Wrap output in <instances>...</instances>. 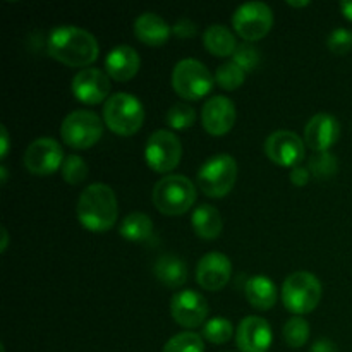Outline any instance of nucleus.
Listing matches in <instances>:
<instances>
[{"instance_id":"1","label":"nucleus","mask_w":352,"mask_h":352,"mask_svg":"<svg viewBox=\"0 0 352 352\" xmlns=\"http://www.w3.org/2000/svg\"><path fill=\"white\" fill-rule=\"evenodd\" d=\"M48 54L69 67H88L98 58L100 47L91 33L78 26L64 24L52 30Z\"/></svg>"},{"instance_id":"2","label":"nucleus","mask_w":352,"mask_h":352,"mask_svg":"<svg viewBox=\"0 0 352 352\" xmlns=\"http://www.w3.org/2000/svg\"><path fill=\"white\" fill-rule=\"evenodd\" d=\"M119 215L116 192L105 184H91L78 199V220L91 232H107Z\"/></svg>"},{"instance_id":"3","label":"nucleus","mask_w":352,"mask_h":352,"mask_svg":"<svg viewBox=\"0 0 352 352\" xmlns=\"http://www.w3.org/2000/svg\"><path fill=\"white\" fill-rule=\"evenodd\" d=\"M151 199L155 208L164 215H184L195 205L196 188L186 175H167L155 184Z\"/></svg>"},{"instance_id":"4","label":"nucleus","mask_w":352,"mask_h":352,"mask_svg":"<svg viewBox=\"0 0 352 352\" xmlns=\"http://www.w3.org/2000/svg\"><path fill=\"white\" fill-rule=\"evenodd\" d=\"M103 120L117 136H133L144 122L143 103L131 93H116L103 105Z\"/></svg>"},{"instance_id":"5","label":"nucleus","mask_w":352,"mask_h":352,"mask_svg":"<svg viewBox=\"0 0 352 352\" xmlns=\"http://www.w3.org/2000/svg\"><path fill=\"white\" fill-rule=\"evenodd\" d=\"M322 299V282L311 272H296L282 285V302L296 316L308 315Z\"/></svg>"},{"instance_id":"6","label":"nucleus","mask_w":352,"mask_h":352,"mask_svg":"<svg viewBox=\"0 0 352 352\" xmlns=\"http://www.w3.org/2000/svg\"><path fill=\"white\" fill-rule=\"evenodd\" d=\"M237 179V162L230 155H215L198 170V186L210 198H223L232 191Z\"/></svg>"},{"instance_id":"7","label":"nucleus","mask_w":352,"mask_h":352,"mask_svg":"<svg viewBox=\"0 0 352 352\" xmlns=\"http://www.w3.org/2000/svg\"><path fill=\"white\" fill-rule=\"evenodd\" d=\"M60 136L67 146L88 150L102 140L103 122L91 110H74L62 120Z\"/></svg>"},{"instance_id":"8","label":"nucleus","mask_w":352,"mask_h":352,"mask_svg":"<svg viewBox=\"0 0 352 352\" xmlns=\"http://www.w3.org/2000/svg\"><path fill=\"white\" fill-rule=\"evenodd\" d=\"M215 85V78L208 67L196 58H184L177 62L172 72V86L175 93L186 100H201Z\"/></svg>"},{"instance_id":"9","label":"nucleus","mask_w":352,"mask_h":352,"mask_svg":"<svg viewBox=\"0 0 352 352\" xmlns=\"http://www.w3.org/2000/svg\"><path fill=\"white\" fill-rule=\"evenodd\" d=\"M146 164L158 174L172 172L182 158V144L179 138L170 131H155L146 141L144 148Z\"/></svg>"},{"instance_id":"10","label":"nucleus","mask_w":352,"mask_h":352,"mask_svg":"<svg viewBox=\"0 0 352 352\" xmlns=\"http://www.w3.org/2000/svg\"><path fill=\"white\" fill-rule=\"evenodd\" d=\"M232 26L244 41H258L270 33L274 12L263 2H246L234 12Z\"/></svg>"},{"instance_id":"11","label":"nucleus","mask_w":352,"mask_h":352,"mask_svg":"<svg viewBox=\"0 0 352 352\" xmlns=\"http://www.w3.org/2000/svg\"><path fill=\"white\" fill-rule=\"evenodd\" d=\"M64 150L54 138H38L24 151V167L34 175H50L62 168Z\"/></svg>"},{"instance_id":"12","label":"nucleus","mask_w":352,"mask_h":352,"mask_svg":"<svg viewBox=\"0 0 352 352\" xmlns=\"http://www.w3.org/2000/svg\"><path fill=\"white\" fill-rule=\"evenodd\" d=\"M265 153L278 167L294 168L305 158V143L292 131H275L265 141Z\"/></svg>"},{"instance_id":"13","label":"nucleus","mask_w":352,"mask_h":352,"mask_svg":"<svg viewBox=\"0 0 352 352\" xmlns=\"http://www.w3.org/2000/svg\"><path fill=\"white\" fill-rule=\"evenodd\" d=\"M172 318L184 329H198L208 316V302L196 291H179L170 301Z\"/></svg>"},{"instance_id":"14","label":"nucleus","mask_w":352,"mask_h":352,"mask_svg":"<svg viewBox=\"0 0 352 352\" xmlns=\"http://www.w3.org/2000/svg\"><path fill=\"white\" fill-rule=\"evenodd\" d=\"M72 95L86 105H98L110 98V79L103 71L96 67L81 69L72 78Z\"/></svg>"},{"instance_id":"15","label":"nucleus","mask_w":352,"mask_h":352,"mask_svg":"<svg viewBox=\"0 0 352 352\" xmlns=\"http://www.w3.org/2000/svg\"><path fill=\"white\" fill-rule=\"evenodd\" d=\"M203 129L212 136H223L236 124V105L227 96H212L201 110Z\"/></svg>"},{"instance_id":"16","label":"nucleus","mask_w":352,"mask_h":352,"mask_svg":"<svg viewBox=\"0 0 352 352\" xmlns=\"http://www.w3.org/2000/svg\"><path fill=\"white\" fill-rule=\"evenodd\" d=\"M232 275V263L222 253H208L198 261L196 280L203 289L217 292L226 287Z\"/></svg>"},{"instance_id":"17","label":"nucleus","mask_w":352,"mask_h":352,"mask_svg":"<svg viewBox=\"0 0 352 352\" xmlns=\"http://www.w3.org/2000/svg\"><path fill=\"white\" fill-rule=\"evenodd\" d=\"M272 339L270 325L260 316H246L236 330V344L241 352H267Z\"/></svg>"},{"instance_id":"18","label":"nucleus","mask_w":352,"mask_h":352,"mask_svg":"<svg viewBox=\"0 0 352 352\" xmlns=\"http://www.w3.org/2000/svg\"><path fill=\"white\" fill-rule=\"evenodd\" d=\"M340 136V124L330 113H316L309 119L305 129L306 144L315 153L318 151H329L337 143Z\"/></svg>"},{"instance_id":"19","label":"nucleus","mask_w":352,"mask_h":352,"mask_svg":"<svg viewBox=\"0 0 352 352\" xmlns=\"http://www.w3.org/2000/svg\"><path fill=\"white\" fill-rule=\"evenodd\" d=\"M140 54L133 47H129V45H119L112 52H109L105 58L107 74L113 81L119 82L131 81L138 74V71H140Z\"/></svg>"},{"instance_id":"20","label":"nucleus","mask_w":352,"mask_h":352,"mask_svg":"<svg viewBox=\"0 0 352 352\" xmlns=\"http://www.w3.org/2000/svg\"><path fill=\"white\" fill-rule=\"evenodd\" d=\"M172 28L155 12H143L134 21V36L148 47H162L168 41Z\"/></svg>"},{"instance_id":"21","label":"nucleus","mask_w":352,"mask_h":352,"mask_svg":"<svg viewBox=\"0 0 352 352\" xmlns=\"http://www.w3.org/2000/svg\"><path fill=\"white\" fill-rule=\"evenodd\" d=\"M244 292H246L248 302L260 311H268L277 302V285L267 275H253L248 278Z\"/></svg>"},{"instance_id":"22","label":"nucleus","mask_w":352,"mask_h":352,"mask_svg":"<svg viewBox=\"0 0 352 352\" xmlns=\"http://www.w3.org/2000/svg\"><path fill=\"white\" fill-rule=\"evenodd\" d=\"M191 226L196 236L205 241H213L222 234L223 222L219 210L212 205L196 206L191 217Z\"/></svg>"},{"instance_id":"23","label":"nucleus","mask_w":352,"mask_h":352,"mask_svg":"<svg viewBox=\"0 0 352 352\" xmlns=\"http://www.w3.org/2000/svg\"><path fill=\"white\" fill-rule=\"evenodd\" d=\"M153 272L158 282L168 289L182 287L188 280V267L181 258L174 256V254H164L158 258Z\"/></svg>"},{"instance_id":"24","label":"nucleus","mask_w":352,"mask_h":352,"mask_svg":"<svg viewBox=\"0 0 352 352\" xmlns=\"http://www.w3.org/2000/svg\"><path fill=\"white\" fill-rule=\"evenodd\" d=\"M203 45L215 57H229L237 50V41L232 31L223 24H212L203 33Z\"/></svg>"},{"instance_id":"25","label":"nucleus","mask_w":352,"mask_h":352,"mask_svg":"<svg viewBox=\"0 0 352 352\" xmlns=\"http://www.w3.org/2000/svg\"><path fill=\"white\" fill-rule=\"evenodd\" d=\"M119 234L127 241L144 243L153 236V222L146 213L134 212L122 220L119 227Z\"/></svg>"},{"instance_id":"26","label":"nucleus","mask_w":352,"mask_h":352,"mask_svg":"<svg viewBox=\"0 0 352 352\" xmlns=\"http://www.w3.org/2000/svg\"><path fill=\"white\" fill-rule=\"evenodd\" d=\"M308 168L311 172L313 177L320 179V181H327L332 179L339 170V162L337 157L330 151H318L313 153L308 160Z\"/></svg>"},{"instance_id":"27","label":"nucleus","mask_w":352,"mask_h":352,"mask_svg":"<svg viewBox=\"0 0 352 352\" xmlns=\"http://www.w3.org/2000/svg\"><path fill=\"white\" fill-rule=\"evenodd\" d=\"M201 333L208 342L215 344V346H222V344H227L232 339L234 327L227 318L217 316V318L208 320V322L203 325Z\"/></svg>"},{"instance_id":"28","label":"nucleus","mask_w":352,"mask_h":352,"mask_svg":"<svg viewBox=\"0 0 352 352\" xmlns=\"http://www.w3.org/2000/svg\"><path fill=\"white\" fill-rule=\"evenodd\" d=\"M244 79H246V72L234 60L222 64L215 72V82L226 91H234V89L241 88Z\"/></svg>"},{"instance_id":"29","label":"nucleus","mask_w":352,"mask_h":352,"mask_svg":"<svg viewBox=\"0 0 352 352\" xmlns=\"http://www.w3.org/2000/svg\"><path fill=\"white\" fill-rule=\"evenodd\" d=\"M309 339V323L306 322L302 316H292L285 322L284 325V340L289 347H299L305 346Z\"/></svg>"},{"instance_id":"30","label":"nucleus","mask_w":352,"mask_h":352,"mask_svg":"<svg viewBox=\"0 0 352 352\" xmlns=\"http://www.w3.org/2000/svg\"><path fill=\"white\" fill-rule=\"evenodd\" d=\"M162 352H205V344L198 333L182 332L172 337Z\"/></svg>"},{"instance_id":"31","label":"nucleus","mask_w":352,"mask_h":352,"mask_svg":"<svg viewBox=\"0 0 352 352\" xmlns=\"http://www.w3.org/2000/svg\"><path fill=\"white\" fill-rule=\"evenodd\" d=\"M196 120V112L192 107L186 105V103H175L170 107V110L165 116V122L168 124V127L175 131H184L195 124Z\"/></svg>"},{"instance_id":"32","label":"nucleus","mask_w":352,"mask_h":352,"mask_svg":"<svg viewBox=\"0 0 352 352\" xmlns=\"http://www.w3.org/2000/svg\"><path fill=\"white\" fill-rule=\"evenodd\" d=\"M62 177L67 184H81V182L86 181L88 177V165L78 155H69L65 157L64 164H62Z\"/></svg>"},{"instance_id":"33","label":"nucleus","mask_w":352,"mask_h":352,"mask_svg":"<svg viewBox=\"0 0 352 352\" xmlns=\"http://www.w3.org/2000/svg\"><path fill=\"white\" fill-rule=\"evenodd\" d=\"M327 45L333 55L349 54L352 50V31L346 30V28H337L330 33Z\"/></svg>"},{"instance_id":"34","label":"nucleus","mask_w":352,"mask_h":352,"mask_svg":"<svg viewBox=\"0 0 352 352\" xmlns=\"http://www.w3.org/2000/svg\"><path fill=\"white\" fill-rule=\"evenodd\" d=\"M232 60L243 69L244 72H251L260 62V54H258L256 48L250 43H243L237 47V50L234 52Z\"/></svg>"},{"instance_id":"35","label":"nucleus","mask_w":352,"mask_h":352,"mask_svg":"<svg viewBox=\"0 0 352 352\" xmlns=\"http://www.w3.org/2000/svg\"><path fill=\"white\" fill-rule=\"evenodd\" d=\"M172 33L179 38H191L196 34V24L189 19H181L172 28Z\"/></svg>"},{"instance_id":"36","label":"nucleus","mask_w":352,"mask_h":352,"mask_svg":"<svg viewBox=\"0 0 352 352\" xmlns=\"http://www.w3.org/2000/svg\"><path fill=\"white\" fill-rule=\"evenodd\" d=\"M309 179H311V172H309L308 167L298 165V167H294L291 170V181H292V184H294V186H299V188H302V186L308 184Z\"/></svg>"},{"instance_id":"37","label":"nucleus","mask_w":352,"mask_h":352,"mask_svg":"<svg viewBox=\"0 0 352 352\" xmlns=\"http://www.w3.org/2000/svg\"><path fill=\"white\" fill-rule=\"evenodd\" d=\"M311 352H337V347L332 340L320 339L311 346Z\"/></svg>"},{"instance_id":"38","label":"nucleus","mask_w":352,"mask_h":352,"mask_svg":"<svg viewBox=\"0 0 352 352\" xmlns=\"http://www.w3.org/2000/svg\"><path fill=\"white\" fill-rule=\"evenodd\" d=\"M0 143H2V148H0V158H6L7 153H9V133H7V127L2 126V136H0Z\"/></svg>"},{"instance_id":"39","label":"nucleus","mask_w":352,"mask_h":352,"mask_svg":"<svg viewBox=\"0 0 352 352\" xmlns=\"http://www.w3.org/2000/svg\"><path fill=\"white\" fill-rule=\"evenodd\" d=\"M340 12L344 14V17L352 21V2H340Z\"/></svg>"},{"instance_id":"40","label":"nucleus","mask_w":352,"mask_h":352,"mask_svg":"<svg viewBox=\"0 0 352 352\" xmlns=\"http://www.w3.org/2000/svg\"><path fill=\"white\" fill-rule=\"evenodd\" d=\"M2 237H3V241H2V253H6L7 246H9V234H7L6 229H2Z\"/></svg>"},{"instance_id":"41","label":"nucleus","mask_w":352,"mask_h":352,"mask_svg":"<svg viewBox=\"0 0 352 352\" xmlns=\"http://www.w3.org/2000/svg\"><path fill=\"white\" fill-rule=\"evenodd\" d=\"M287 6H292V7H306V6H309V2H291V0H287Z\"/></svg>"},{"instance_id":"42","label":"nucleus","mask_w":352,"mask_h":352,"mask_svg":"<svg viewBox=\"0 0 352 352\" xmlns=\"http://www.w3.org/2000/svg\"><path fill=\"white\" fill-rule=\"evenodd\" d=\"M0 172H2V184H6V182H7V170H6V165H2V167H0Z\"/></svg>"}]
</instances>
